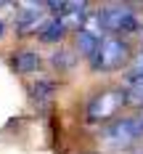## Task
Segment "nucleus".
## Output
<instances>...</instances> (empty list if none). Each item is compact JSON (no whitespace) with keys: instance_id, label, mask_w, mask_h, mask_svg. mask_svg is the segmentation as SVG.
I'll return each mask as SVG.
<instances>
[{"instance_id":"nucleus-12","label":"nucleus","mask_w":143,"mask_h":154,"mask_svg":"<svg viewBox=\"0 0 143 154\" xmlns=\"http://www.w3.org/2000/svg\"><path fill=\"white\" fill-rule=\"evenodd\" d=\"M74 59H77V53L64 48V51H56V53L50 56V64H53L58 72H66V69H72V66H74Z\"/></svg>"},{"instance_id":"nucleus-9","label":"nucleus","mask_w":143,"mask_h":154,"mask_svg":"<svg viewBox=\"0 0 143 154\" xmlns=\"http://www.w3.org/2000/svg\"><path fill=\"white\" fill-rule=\"evenodd\" d=\"M143 82V48L138 53H133V59L127 64V72H125V91H133Z\"/></svg>"},{"instance_id":"nucleus-6","label":"nucleus","mask_w":143,"mask_h":154,"mask_svg":"<svg viewBox=\"0 0 143 154\" xmlns=\"http://www.w3.org/2000/svg\"><path fill=\"white\" fill-rule=\"evenodd\" d=\"M21 11H16V32L19 35H32L40 32V27L45 24V3H24L19 5Z\"/></svg>"},{"instance_id":"nucleus-10","label":"nucleus","mask_w":143,"mask_h":154,"mask_svg":"<svg viewBox=\"0 0 143 154\" xmlns=\"http://www.w3.org/2000/svg\"><path fill=\"white\" fill-rule=\"evenodd\" d=\"M69 32L64 29L61 19L58 16H50V19H45V24L40 27V40L43 43H58V40H64Z\"/></svg>"},{"instance_id":"nucleus-13","label":"nucleus","mask_w":143,"mask_h":154,"mask_svg":"<svg viewBox=\"0 0 143 154\" xmlns=\"http://www.w3.org/2000/svg\"><path fill=\"white\" fill-rule=\"evenodd\" d=\"M127 104H133V106H143V82L138 85V88L127 91Z\"/></svg>"},{"instance_id":"nucleus-5","label":"nucleus","mask_w":143,"mask_h":154,"mask_svg":"<svg viewBox=\"0 0 143 154\" xmlns=\"http://www.w3.org/2000/svg\"><path fill=\"white\" fill-rule=\"evenodd\" d=\"M106 35H103V27H101V21H98V16L90 14L88 16V21L74 32V40H77V53L82 59H90L95 53V48L101 45V40H103Z\"/></svg>"},{"instance_id":"nucleus-11","label":"nucleus","mask_w":143,"mask_h":154,"mask_svg":"<svg viewBox=\"0 0 143 154\" xmlns=\"http://www.w3.org/2000/svg\"><path fill=\"white\" fill-rule=\"evenodd\" d=\"M29 93H32V98H34L37 104H45L48 98H50V96L56 93V82H53L50 77H37V80L32 82Z\"/></svg>"},{"instance_id":"nucleus-2","label":"nucleus","mask_w":143,"mask_h":154,"mask_svg":"<svg viewBox=\"0 0 143 154\" xmlns=\"http://www.w3.org/2000/svg\"><path fill=\"white\" fill-rule=\"evenodd\" d=\"M130 59H133V51H130V43L125 37L106 35L101 40V45L95 48V53L88 59V64L93 72H117V69L127 66Z\"/></svg>"},{"instance_id":"nucleus-15","label":"nucleus","mask_w":143,"mask_h":154,"mask_svg":"<svg viewBox=\"0 0 143 154\" xmlns=\"http://www.w3.org/2000/svg\"><path fill=\"white\" fill-rule=\"evenodd\" d=\"M3 32H5V27H3V21H0V37H3Z\"/></svg>"},{"instance_id":"nucleus-3","label":"nucleus","mask_w":143,"mask_h":154,"mask_svg":"<svg viewBox=\"0 0 143 154\" xmlns=\"http://www.w3.org/2000/svg\"><path fill=\"white\" fill-rule=\"evenodd\" d=\"M127 106V91L125 88H103L90 96L88 106H85V120L88 122H111L117 120L119 109Z\"/></svg>"},{"instance_id":"nucleus-4","label":"nucleus","mask_w":143,"mask_h":154,"mask_svg":"<svg viewBox=\"0 0 143 154\" xmlns=\"http://www.w3.org/2000/svg\"><path fill=\"white\" fill-rule=\"evenodd\" d=\"M103 138L111 146H133L135 141L143 138V125L138 117H117L103 128Z\"/></svg>"},{"instance_id":"nucleus-14","label":"nucleus","mask_w":143,"mask_h":154,"mask_svg":"<svg viewBox=\"0 0 143 154\" xmlns=\"http://www.w3.org/2000/svg\"><path fill=\"white\" fill-rule=\"evenodd\" d=\"M138 35H141V40H143V21H141V29H138Z\"/></svg>"},{"instance_id":"nucleus-7","label":"nucleus","mask_w":143,"mask_h":154,"mask_svg":"<svg viewBox=\"0 0 143 154\" xmlns=\"http://www.w3.org/2000/svg\"><path fill=\"white\" fill-rule=\"evenodd\" d=\"M88 8H90L88 3H64L61 14H58L64 29H66V32H77L79 27L88 21V16H90V11H88Z\"/></svg>"},{"instance_id":"nucleus-8","label":"nucleus","mask_w":143,"mask_h":154,"mask_svg":"<svg viewBox=\"0 0 143 154\" xmlns=\"http://www.w3.org/2000/svg\"><path fill=\"white\" fill-rule=\"evenodd\" d=\"M11 64L19 75H34L40 69V53L32 51V48H24V51H16L11 56Z\"/></svg>"},{"instance_id":"nucleus-1","label":"nucleus","mask_w":143,"mask_h":154,"mask_svg":"<svg viewBox=\"0 0 143 154\" xmlns=\"http://www.w3.org/2000/svg\"><path fill=\"white\" fill-rule=\"evenodd\" d=\"M95 16H98L103 32H111L114 37L127 40V35H138L141 29V14L130 3H109L101 11H95Z\"/></svg>"}]
</instances>
